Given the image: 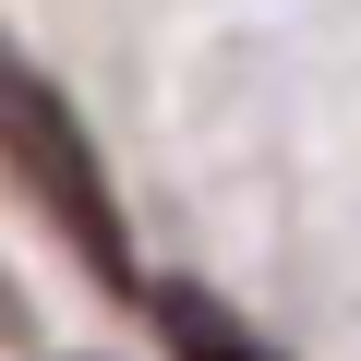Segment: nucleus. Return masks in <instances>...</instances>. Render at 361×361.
<instances>
[{
	"label": "nucleus",
	"mask_w": 361,
	"mask_h": 361,
	"mask_svg": "<svg viewBox=\"0 0 361 361\" xmlns=\"http://www.w3.org/2000/svg\"><path fill=\"white\" fill-rule=\"evenodd\" d=\"M13 180L49 205V229H61L97 277H121V205H109L97 145L73 133V109H61V85H49V73H13Z\"/></svg>",
	"instance_id": "1"
},
{
	"label": "nucleus",
	"mask_w": 361,
	"mask_h": 361,
	"mask_svg": "<svg viewBox=\"0 0 361 361\" xmlns=\"http://www.w3.org/2000/svg\"><path fill=\"white\" fill-rule=\"evenodd\" d=\"M157 325H169V349H180V361H253V337H241L205 289H157Z\"/></svg>",
	"instance_id": "2"
}]
</instances>
